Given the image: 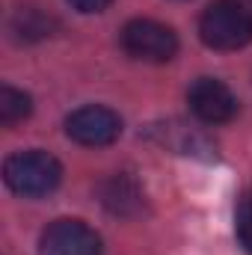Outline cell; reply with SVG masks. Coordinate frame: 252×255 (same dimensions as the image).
I'll return each mask as SVG.
<instances>
[{"label":"cell","mask_w":252,"mask_h":255,"mask_svg":"<svg viewBox=\"0 0 252 255\" xmlns=\"http://www.w3.org/2000/svg\"><path fill=\"white\" fill-rule=\"evenodd\" d=\"M199 36L214 51H238L252 42V0H214L199 21Z\"/></svg>","instance_id":"6da1fadb"},{"label":"cell","mask_w":252,"mask_h":255,"mask_svg":"<svg viewBox=\"0 0 252 255\" xmlns=\"http://www.w3.org/2000/svg\"><path fill=\"white\" fill-rule=\"evenodd\" d=\"M3 178L6 187L18 196H48L60 187L63 181V166L54 154L42 151V148H30V151H18L6 160L3 166Z\"/></svg>","instance_id":"7a4b0ae2"},{"label":"cell","mask_w":252,"mask_h":255,"mask_svg":"<svg viewBox=\"0 0 252 255\" xmlns=\"http://www.w3.org/2000/svg\"><path fill=\"white\" fill-rule=\"evenodd\" d=\"M122 48L130 57L145 60V63H166L178 51V36L172 27L151 21V18H133L122 30Z\"/></svg>","instance_id":"3957f363"},{"label":"cell","mask_w":252,"mask_h":255,"mask_svg":"<svg viewBox=\"0 0 252 255\" xmlns=\"http://www.w3.org/2000/svg\"><path fill=\"white\" fill-rule=\"evenodd\" d=\"M65 133L80 142V145H89V148H101V145H110L119 139L122 133V119L119 113H113L110 107H101V104H86L80 110H74L68 119H65Z\"/></svg>","instance_id":"277c9868"},{"label":"cell","mask_w":252,"mask_h":255,"mask_svg":"<svg viewBox=\"0 0 252 255\" xmlns=\"http://www.w3.org/2000/svg\"><path fill=\"white\" fill-rule=\"evenodd\" d=\"M42 255H101V235L83 220H54L42 238Z\"/></svg>","instance_id":"5b68a950"},{"label":"cell","mask_w":252,"mask_h":255,"mask_svg":"<svg viewBox=\"0 0 252 255\" xmlns=\"http://www.w3.org/2000/svg\"><path fill=\"white\" fill-rule=\"evenodd\" d=\"M187 104L196 119L208 122V125H223L229 119L238 116V98L235 92L214 77H199L187 89Z\"/></svg>","instance_id":"8992f818"},{"label":"cell","mask_w":252,"mask_h":255,"mask_svg":"<svg viewBox=\"0 0 252 255\" xmlns=\"http://www.w3.org/2000/svg\"><path fill=\"white\" fill-rule=\"evenodd\" d=\"M101 196H104V205L113 211V214H133L136 208H139V187L127 178V175H116V178H110L104 187H101Z\"/></svg>","instance_id":"52a82bcc"},{"label":"cell","mask_w":252,"mask_h":255,"mask_svg":"<svg viewBox=\"0 0 252 255\" xmlns=\"http://www.w3.org/2000/svg\"><path fill=\"white\" fill-rule=\"evenodd\" d=\"M33 110V101L27 92L21 89H12V86H3L0 89V122L3 125H15L21 119H27Z\"/></svg>","instance_id":"ba28073f"},{"label":"cell","mask_w":252,"mask_h":255,"mask_svg":"<svg viewBox=\"0 0 252 255\" xmlns=\"http://www.w3.org/2000/svg\"><path fill=\"white\" fill-rule=\"evenodd\" d=\"M12 30H15L21 39H42V36L51 33V21H48L42 12H36V9H21V12L15 15Z\"/></svg>","instance_id":"9c48e42d"},{"label":"cell","mask_w":252,"mask_h":255,"mask_svg":"<svg viewBox=\"0 0 252 255\" xmlns=\"http://www.w3.org/2000/svg\"><path fill=\"white\" fill-rule=\"evenodd\" d=\"M235 238L252 255V193H244L235 208Z\"/></svg>","instance_id":"30bf717a"},{"label":"cell","mask_w":252,"mask_h":255,"mask_svg":"<svg viewBox=\"0 0 252 255\" xmlns=\"http://www.w3.org/2000/svg\"><path fill=\"white\" fill-rule=\"evenodd\" d=\"M74 9H80V12H101V9H107L113 0H68Z\"/></svg>","instance_id":"8fae6325"}]
</instances>
